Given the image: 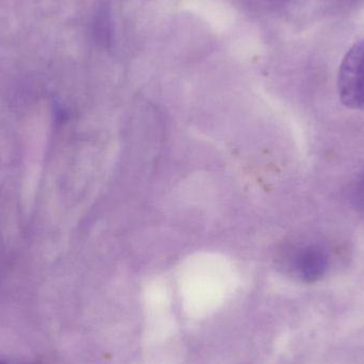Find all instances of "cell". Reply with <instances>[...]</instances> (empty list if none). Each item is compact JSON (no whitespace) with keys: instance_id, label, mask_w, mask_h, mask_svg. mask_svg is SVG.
<instances>
[{"instance_id":"277c9868","label":"cell","mask_w":364,"mask_h":364,"mask_svg":"<svg viewBox=\"0 0 364 364\" xmlns=\"http://www.w3.org/2000/svg\"><path fill=\"white\" fill-rule=\"evenodd\" d=\"M0 364H6V363H1V361H0Z\"/></svg>"},{"instance_id":"7a4b0ae2","label":"cell","mask_w":364,"mask_h":364,"mask_svg":"<svg viewBox=\"0 0 364 364\" xmlns=\"http://www.w3.org/2000/svg\"><path fill=\"white\" fill-rule=\"evenodd\" d=\"M331 264L326 248L320 244H310L299 248L291 257V269L299 279L316 282L324 277Z\"/></svg>"},{"instance_id":"6da1fadb","label":"cell","mask_w":364,"mask_h":364,"mask_svg":"<svg viewBox=\"0 0 364 364\" xmlns=\"http://www.w3.org/2000/svg\"><path fill=\"white\" fill-rule=\"evenodd\" d=\"M338 91L348 108L364 112V42L354 45L344 57L338 77Z\"/></svg>"},{"instance_id":"3957f363","label":"cell","mask_w":364,"mask_h":364,"mask_svg":"<svg viewBox=\"0 0 364 364\" xmlns=\"http://www.w3.org/2000/svg\"><path fill=\"white\" fill-rule=\"evenodd\" d=\"M269 2H273V4H282V2L286 1V0H269Z\"/></svg>"}]
</instances>
